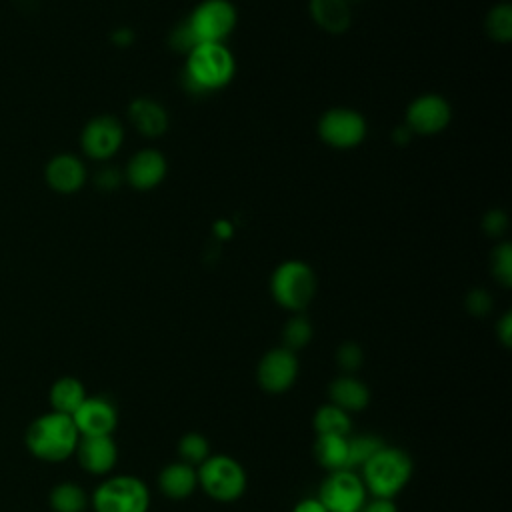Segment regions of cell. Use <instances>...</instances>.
<instances>
[{"instance_id": "4316f807", "label": "cell", "mask_w": 512, "mask_h": 512, "mask_svg": "<svg viewBox=\"0 0 512 512\" xmlns=\"http://www.w3.org/2000/svg\"><path fill=\"white\" fill-rule=\"evenodd\" d=\"M384 442L378 436L366 434V436H348V464L350 470L360 468L366 460H370Z\"/></svg>"}, {"instance_id": "8d00e7d4", "label": "cell", "mask_w": 512, "mask_h": 512, "mask_svg": "<svg viewBox=\"0 0 512 512\" xmlns=\"http://www.w3.org/2000/svg\"><path fill=\"white\" fill-rule=\"evenodd\" d=\"M292 512H328L324 508V504L318 500V498H302L294 508Z\"/></svg>"}, {"instance_id": "f1b7e54d", "label": "cell", "mask_w": 512, "mask_h": 512, "mask_svg": "<svg viewBox=\"0 0 512 512\" xmlns=\"http://www.w3.org/2000/svg\"><path fill=\"white\" fill-rule=\"evenodd\" d=\"M336 362L344 374H354L364 362V352L356 342H344L336 350Z\"/></svg>"}, {"instance_id": "5bb4252c", "label": "cell", "mask_w": 512, "mask_h": 512, "mask_svg": "<svg viewBox=\"0 0 512 512\" xmlns=\"http://www.w3.org/2000/svg\"><path fill=\"white\" fill-rule=\"evenodd\" d=\"M74 456L88 474L106 476L118 462V448L112 436H80Z\"/></svg>"}, {"instance_id": "52a82bcc", "label": "cell", "mask_w": 512, "mask_h": 512, "mask_svg": "<svg viewBox=\"0 0 512 512\" xmlns=\"http://www.w3.org/2000/svg\"><path fill=\"white\" fill-rule=\"evenodd\" d=\"M328 512H360L368 500V492L360 474L354 470L328 472L316 496Z\"/></svg>"}, {"instance_id": "d590c367", "label": "cell", "mask_w": 512, "mask_h": 512, "mask_svg": "<svg viewBox=\"0 0 512 512\" xmlns=\"http://www.w3.org/2000/svg\"><path fill=\"white\" fill-rule=\"evenodd\" d=\"M496 334H498L500 342H502L506 348H510V344H512V314H510V312H506V314L500 318V322H498V326H496Z\"/></svg>"}, {"instance_id": "30bf717a", "label": "cell", "mask_w": 512, "mask_h": 512, "mask_svg": "<svg viewBox=\"0 0 512 512\" xmlns=\"http://www.w3.org/2000/svg\"><path fill=\"white\" fill-rule=\"evenodd\" d=\"M318 134L334 148H352L366 136V122L356 110L332 108L320 118Z\"/></svg>"}, {"instance_id": "d4e9b609", "label": "cell", "mask_w": 512, "mask_h": 512, "mask_svg": "<svg viewBox=\"0 0 512 512\" xmlns=\"http://www.w3.org/2000/svg\"><path fill=\"white\" fill-rule=\"evenodd\" d=\"M178 456L180 462L190 464V466H200L208 456H210V442L204 434L200 432H186L178 440Z\"/></svg>"}, {"instance_id": "1f68e13d", "label": "cell", "mask_w": 512, "mask_h": 512, "mask_svg": "<svg viewBox=\"0 0 512 512\" xmlns=\"http://www.w3.org/2000/svg\"><path fill=\"white\" fill-rule=\"evenodd\" d=\"M170 44H172L176 50H184V52H190V50H194V48L198 46V42H196L192 30L188 28L186 22H182L180 26H176V30H174L172 36H170Z\"/></svg>"}, {"instance_id": "8992f818", "label": "cell", "mask_w": 512, "mask_h": 512, "mask_svg": "<svg viewBox=\"0 0 512 512\" xmlns=\"http://www.w3.org/2000/svg\"><path fill=\"white\" fill-rule=\"evenodd\" d=\"M272 298L290 312H302L316 294V276L300 260L282 262L270 278Z\"/></svg>"}, {"instance_id": "ffe728a7", "label": "cell", "mask_w": 512, "mask_h": 512, "mask_svg": "<svg viewBox=\"0 0 512 512\" xmlns=\"http://www.w3.org/2000/svg\"><path fill=\"white\" fill-rule=\"evenodd\" d=\"M86 388L84 384L74 378V376H60L58 380L52 382L50 390H48V402H50V410L72 416L80 404L86 400Z\"/></svg>"}, {"instance_id": "d6a6232c", "label": "cell", "mask_w": 512, "mask_h": 512, "mask_svg": "<svg viewBox=\"0 0 512 512\" xmlns=\"http://www.w3.org/2000/svg\"><path fill=\"white\" fill-rule=\"evenodd\" d=\"M482 226H484V230H486V234L488 236H500V234H504V230L508 228V218H506V214L502 212V210H490L486 216H484V220H482Z\"/></svg>"}, {"instance_id": "9a60e30c", "label": "cell", "mask_w": 512, "mask_h": 512, "mask_svg": "<svg viewBox=\"0 0 512 512\" xmlns=\"http://www.w3.org/2000/svg\"><path fill=\"white\" fill-rule=\"evenodd\" d=\"M164 174H166V160L158 150H152V148L136 152L126 166V178L138 190H150L158 186Z\"/></svg>"}, {"instance_id": "83f0119b", "label": "cell", "mask_w": 512, "mask_h": 512, "mask_svg": "<svg viewBox=\"0 0 512 512\" xmlns=\"http://www.w3.org/2000/svg\"><path fill=\"white\" fill-rule=\"evenodd\" d=\"M486 32L496 42H508L512 38V8L510 4H498L486 16Z\"/></svg>"}, {"instance_id": "44dd1931", "label": "cell", "mask_w": 512, "mask_h": 512, "mask_svg": "<svg viewBox=\"0 0 512 512\" xmlns=\"http://www.w3.org/2000/svg\"><path fill=\"white\" fill-rule=\"evenodd\" d=\"M310 14L314 22L326 32H344L352 22L348 0H310Z\"/></svg>"}, {"instance_id": "74e56055", "label": "cell", "mask_w": 512, "mask_h": 512, "mask_svg": "<svg viewBox=\"0 0 512 512\" xmlns=\"http://www.w3.org/2000/svg\"><path fill=\"white\" fill-rule=\"evenodd\" d=\"M114 44H120V46H128V44H132V38H134V34H132V30H128V28H120V30H116L114 32Z\"/></svg>"}, {"instance_id": "ba28073f", "label": "cell", "mask_w": 512, "mask_h": 512, "mask_svg": "<svg viewBox=\"0 0 512 512\" xmlns=\"http://www.w3.org/2000/svg\"><path fill=\"white\" fill-rule=\"evenodd\" d=\"M186 24L198 44H220L236 24V10L228 0H204Z\"/></svg>"}, {"instance_id": "484cf974", "label": "cell", "mask_w": 512, "mask_h": 512, "mask_svg": "<svg viewBox=\"0 0 512 512\" xmlns=\"http://www.w3.org/2000/svg\"><path fill=\"white\" fill-rule=\"evenodd\" d=\"M312 340V324L306 316L294 314L282 328V346L296 352Z\"/></svg>"}, {"instance_id": "8fae6325", "label": "cell", "mask_w": 512, "mask_h": 512, "mask_svg": "<svg viewBox=\"0 0 512 512\" xmlns=\"http://www.w3.org/2000/svg\"><path fill=\"white\" fill-rule=\"evenodd\" d=\"M72 420L80 436H112L118 426V410L108 398L86 396Z\"/></svg>"}, {"instance_id": "e0dca14e", "label": "cell", "mask_w": 512, "mask_h": 512, "mask_svg": "<svg viewBox=\"0 0 512 512\" xmlns=\"http://www.w3.org/2000/svg\"><path fill=\"white\" fill-rule=\"evenodd\" d=\"M328 398H330V404L350 414V412H360L370 404V390L354 374H342L330 382Z\"/></svg>"}, {"instance_id": "4fadbf2b", "label": "cell", "mask_w": 512, "mask_h": 512, "mask_svg": "<svg viewBox=\"0 0 512 512\" xmlns=\"http://www.w3.org/2000/svg\"><path fill=\"white\" fill-rule=\"evenodd\" d=\"M450 104L438 94H424L416 98L406 112V126L416 134H436L450 122Z\"/></svg>"}, {"instance_id": "5b68a950", "label": "cell", "mask_w": 512, "mask_h": 512, "mask_svg": "<svg viewBox=\"0 0 512 512\" xmlns=\"http://www.w3.org/2000/svg\"><path fill=\"white\" fill-rule=\"evenodd\" d=\"M90 506L94 512H148L150 490L138 476H108L92 492Z\"/></svg>"}, {"instance_id": "2e32d148", "label": "cell", "mask_w": 512, "mask_h": 512, "mask_svg": "<svg viewBox=\"0 0 512 512\" xmlns=\"http://www.w3.org/2000/svg\"><path fill=\"white\" fill-rule=\"evenodd\" d=\"M86 180L84 164L72 154H58L46 166V182L52 190L70 194L82 188Z\"/></svg>"}, {"instance_id": "ac0fdd59", "label": "cell", "mask_w": 512, "mask_h": 512, "mask_svg": "<svg viewBox=\"0 0 512 512\" xmlns=\"http://www.w3.org/2000/svg\"><path fill=\"white\" fill-rule=\"evenodd\" d=\"M158 488L170 500H186L198 488L196 468L184 462H170L158 474Z\"/></svg>"}, {"instance_id": "9c48e42d", "label": "cell", "mask_w": 512, "mask_h": 512, "mask_svg": "<svg viewBox=\"0 0 512 512\" xmlns=\"http://www.w3.org/2000/svg\"><path fill=\"white\" fill-rule=\"evenodd\" d=\"M298 378V358L296 352L280 346L268 350L258 366H256V380L264 392L282 394L294 386Z\"/></svg>"}, {"instance_id": "f546056e", "label": "cell", "mask_w": 512, "mask_h": 512, "mask_svg": "<svg viewBox=\"0 0 512 512\" xmlns=\"http://www.w3.org/2000/svg\"><path fill=\"white\" fill-rule=\"evenodd\" d=\"M492 272L502 286L512 284V250L510 244H500L492 254Z\"/></svg>"}, {"instance_id": "7402d4cb", "label": "cell", "mask_w": 512, "mask_h": 512, "mask_svg": "<svg viewBox=\"0 0 512 512\" xmlns=\"http://www.w3.org/2000/svg\"><path fill=\"white\" fill-rule=\"evenodd\" d=\"M314 458L328 472L350 470V464H348V436H332V434L316 436V440H314Z\"/></svg>"}, {"instance_id": "836d02e7", "label": "cell", "mask_w": 512, "mask_h": 512, "mask_svg": "<svg viewBox=\"0 0 512 512\" xmlns=\"http://www.w3.org/2000/svg\"><path fill=\"white\" fill-rule=\"evenodd\" d=\"M120 180H122L120 172L116 168H110V166L102 168L96 174V186L102 188V190H116L120 186Z\"/></svg>"}, {"instance_id": "277c9868", "label": "cell", "mask_w": 512, "mask_h": 512, "mask_svg": "<svg viewBox=\"0 0 512 512\" xmlns=\"http://www.w3.org/2000/svg\"><path fill=\"white\" fill-rule=\"evenodd\" d=\"M198 486L216 502H236L242 498L248 478L244 466L226 454H210L196 466Z\"/></svg>"}, {"instance_id": "cb8c5ba5", "label": "cell", "mask_w": 512, "mask_h": 512, "mask_svg": "<svg viewBox=\"0 0 512 512\" xmlns=\"http://www.w3.org/2000/svg\"><path fill=\"white\" fill-rule=\"evenodd\" d=\"M312 426L316 436L332 434V436H350L352 432V418L348 412L334 404H324L314 412Z\"/></svg>"}, {"instance_id": "7c38bea8", "label": "cell", "mask_w": 512, "mask_h": 512, "mask_svg": "<svg viewBox=\"0 0 512 512\" xmlns=\"http://www.w3.org/2000/svg\"><path fill=\"white\" fill-rule=\"evenodd\" d=\"M122 138V124L114 116H96L84 126L80 142L90 158L106 160L120 148Z\"/></svg>"}, {"instance_id": "6da1fadb", "label": "cell", "mask_w": 512, "mask_h": 512, "mask_svg": "<svg viewBox=\"0 0 512 512\" xmlns=\"http://www.w3.org/2000/svg\"><path fill=\"white\" fill-rule=\"evenodd\" d=\"M80 434L74 426L72 416L60 412H46L36 416L26 432L24 444L28 452L42 462H64L74 456Z\"/></svg>"}, {"instance_id": "4dcf8cb0", "label": "cell", "mask_w": 512, "mask_h": 512, "mask_svg": "<svg viewBox=\"0 0 512 512\" xmlns=\"http://www.w3.org/2000/svg\"><path fill=\"white\" fill-rule=\"evenodd\" d=\"M466 310L474 316H486L492 310V298L484 288H474L466 296Z\"/></svg>"}, {"instance_id": "e575fe53", "label": "cell", "mask_w": 512, "mask_h": 512, "mask_svg": "<svg viewBox=\"0 0 512 512\" xmlns=\"http://www.w3.org/2000/svg\"><path fill=\"white\" fill-rule=\"evenodd\" d=\"M360 512H398L394 500L388 498H370L366 500V504L362 506Z\"/></svg>"}, {"instance_id": "603a6c76", "label": "cell", "mask_w": 512, "mask_h": 512, "mask_svg": "<svg viewBox=\"0 0 512 512\" xmlns=\"http://www.w3.org/2000/svg\"><path fill=\"white\" fill-rule=\"evenodd\" d=\"M48 504L52 512H86L90 506V496L80 484L60 482L50 490Z\"/></svg>"}, {"instance_id": "7a4b0ae2", "label": "cell", "mask_w": 512, "mask_h": 512, "mask_svg": "<svg viewBox=\"0 0 512 512\" xmlns=\"http://www.w3.org/2000/svg\"><path fill=\"white\" fill-rule=\"evenodd\" d=\"M412 472L414 464L408 452L386 444L360 466V478L366 492L372 498L388 500H394V496H398L406 488Z\"/></svg>"}, {"instance_id": "3957f363", "label": "cell", "mask_w": 512, "mask_h": 512, "mask_svg": "<svg viewBox=\"0 0 512 512\" xmlns=\"http://www.w3.org/2000/svg\"><path fill=\"white\" fill-rule=\"evenodd\" d=\"M234 74V58L222 44H198L188 54L186 86L194 92L222 88Z\"/></svg>"}, {"instance_id": "d6986e66", "label": "cell", "mask_w": 512, "mask_h": 512, "mask_svg": "<svg viewBox=\"0 0 512 512\" xmlns=\"http://www.w3.org/2000/svg\"><path fill=\"white\" fill-rule=\"evenodd\" d=\"M128 116L136 130L148 138H156L168 128V114L164 106L152 98H136L130 104Z\"/></svg>"}]
</instances>
